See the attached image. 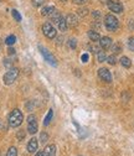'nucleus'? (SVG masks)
I'll list each match as a JSON object with an SVG mask.
<instances>
[{
  "instance_id": "f257e3e1",
  "label": "nucleus",
  "mask_w": 134,
  "mask_h": 156,
  "mask_svg": "<svg viewBox=\"0 0 134 156\" xmlns=\"http://www.w3.org/2000/svg\"><path fill=\"white\" fill-rule=\"evenodd\" d=\"M24 120V116H23V113L19 110V109H14L10 114H9V125L13 126V128H16L19 125H21Z\"/></svg>"
},
{
  "instance_id": "39448f33",
  "label": "nucleus",
  "mask_w": 134,
  "mask_h": 156,
  "mask_svg": "<svg viewBox=\"0 0 134 156\" xmlns=\"http://www.w3.org/2000/svg\"><path fill=\"white\" fill-rule=\"evenodd\" d=\"M39 48H40V52H41V55L44 56V58H45V60H46L51 66H57V61H56V58H55V57H53V56H52V55H51L46 48H44V47H41V46H40Z\"/></svg>"
},
{
  "instance_id": "aec40b11",
  "label": "nucleus",
  "mask_w": 134,
  "mask_h": 156,
  "mask_svg": "<svg viewBox=\"0 0 134 156\" xmlns=\"http://www.w3.org/2000/svg\"><path fill=\"white\" fill-rule=\"evenodd\" d=\"M5 42H6V45L11 46V45H14V44L16 42V37H15L14 35H10V36H8V37H6V40H5Z\"/></svg>"
},
{
  "instance_id": "f8f14e48",
  "label": "nucleus",
  "mask_w": 134,
  "mask_h": 156,
  "mask_svg": "<svg viewBox=\"0 0 134 156\" xmlns=\"http://www.w3.org/2000/svg\"><path fill=\"white\" fill-rule=\"evenodd\" d=\"M66 23H67V25L68 26H71V27H74L76 25H77V19H76V16L74 15H67L66 16Z\"/></svg>"
},
{
  "instance_id": "6e6552de",
  "label": "nucleus",
  "mask_w": 134,
  "mask_h": 156,
  "mask_svg": "<svg viewBox=\"0 0 134 156\" xmlns=\"http://www.w3.org/2000/svg\"><path fill=\"white\" fill-rule=\"evenodd\" d=\"M108 8L110 9V11L117 12V14L123 11V5L119 2H113V0H110V2L108 3Z\"/></svg>"
},
{
  "instance_id": "f3484780",
  "label": "nucleus",
  "mask_w": 134,
  "mask_h": 156,
  "mask_svg": "<svg viewBox=\"0 0 134 156\" xmlns=\"http://www.w3.org/2000/svg\"><path fill=\"white\" fill-rule=\"evenodd\" d=\"M121 63H122V66L125 67V68H129V67L132 66V62H130V60H129L128 57H122V58H121Z\"/></svg>"
},
{
  "instance_id": "2eb2a0df",
  "label": "nucleus",
  "mask_w": 134,
  "mask_h": 156,
  "mask_svg": "<svg viewBox=\"0 0 134 156\" xmlns=\"http://www.w3.org/2000/svg\"><path fill=\"white\" fill-rule=\"evenodd\" d=\"M50 16H51V20H52L53 23H56V24L59 23V21L61 20V19H62V17H61V15H60V12L57 11V10H55Z\"/></svg>"
},
{
  "instance_id": "7c9ffc66",
  "label": "nucleus",
  "mask_w": 134,
  "mask_h": 156,
  "mask_svg": "<svg viewBox=\"0 0 134 156\" xmlns=\"http://www.w3.org/2000/svg\"><path fill=\"white\" fill-rule=\"evenodd\" d=\"M72 2H73L74 4H77V5H82V4L87 3V2H88V0H72Z\"/></svg>"
},
{
  "instance_id": "393cba45",
  "label": "nucleus",
  "mask_w": 134,
  "mask_h": 156,
  "mask_svg": "<svg viewBox=\"0 0 134 156\" xmlns=\"http://www.w3.org/2000/svg\"><path fill=\"white\" fill-rule=\"evenodd\" d=\"M68 46H70V48L74 50L76 46H77V41H76L74 38H71V40H68Z\"/></svg>"
},
{
  "instance_id": "a211bd4d",
  "label": "nucleus",
  "mask_w": 134,
  "mask_h": 156,
  "mask_svg": "<svg viewBox=\"0 0 134 156\" xmlns=\"http://www.w3.org/2000/svg\"><path fill=\"white\" fill-rule=\"evenodd\" d=\"M52 116H53V112H52V109H50L49 113H47V115H46V118H45V120H44V125H49L50 124Z\"/></svg>"
},
{
  "instance_id": "dca6fc26",
  "label": "nucleus",
  "mask_w": 134,
  "mask_h": 156,
  "mask_svg": "<svg viewBox=\"0 0 134 156\" xmlns=\"http://www.w3.org/2000/svg\"><path fill=\"white\" fill-rule=\"evenodd\" d=\"M57 25H59V29L61 30V31H66L67 30V27H68V25H67V23H66V19H61V20L57 23Z\"/></svg>"
},
{
  "instance_id": "cd10ccee",
  "label": "nucleus",
  "mask_w": 134,
  "mask_h": 156,
  "mask_svg": "<svg viewBox=\"0 0 134 156\" xmlns=\"http://www.w3.org/2000/svg\"><path fill=\"white\" fill-rule=\"evenodd\" d=\"M47 139H49V135H47L46 133H42V134H41V136H40L41 143H46V141H47Z\"/></svg>"
},
{
  "instance_id": "4c0bfd02",
  "label": "nucleus",
  "mask_w": 134,
  "mask_h": 156,
  "mask_svg": "<svg viewBox=\"0 0 134 156\" xmlns=\"http://www.w3.org/2000/svg\"><path fill=\"white\" fill-rule=\"evenodd\" d=\"M0 48H2V44H0Z\"/></svg>"
},
{
  "instance_id": "f704fd0d",
  "label": "nucleus",
  "mask_w": 134,
  "mask_h": 156,
  "mask_svg": "<svg viewBox=\"0 0 134 156\" xmlns=\"http://www.w3.org/2000/svg\"><path fill=\"white\" fill-rule=\"evenodd\" d=\"M35 156H44V152H42V151H39V152H36Z\"/></svg>"
},
{
  "instance_id": "20e7f679",
  "label": "nucleus",
  "mask_w": 134,
  "mask_h": 156,
  "mask_svg": "<svg viewBox=\"0 0 134 156\" xmlns=\"http://www.w3.org/2000/svg\"><path fill=\"white\" fill-rule=\"evenodd\" d=\"M42 32L47 38H55L56 37V30L50 23H46L42 25Z\"/></svg>"
},
{
  "instance_id": "a878e982",
  "label": "nucleus",
  "mask_w": 134,
  "mask_h": 156,
  "mask_svg": "<svg viewBox=\"0 0 134 156\" xmlns=\"http://www.w3.org/2000/svg\"><path fill=\"white\" fill-rule=\"evenodd\" d=\"M112 51H113L114 53H116V55H117V53H119V52L122 51V48H121V45H119V44H116V45H114V46L112 47Z\"/></svg>"
},
{
  "instance_id": "72a5a7b5",
  "label": "nucleus",
  "mask_w": 134,
  "mask_h": 156,
  "mask_svg": "<svg viewBox=\"0 0 134 156\" xmlns=\"http://www.w3.org/2000/svg\"><path fill=\"white\" fill-rule=\"evenodd\" d=\"M8 52H9V55H14V53H15V50H14L13 47H10V48L8 50Z\"/></svg>"
},
{
  "instance_id": "0eeeda50",
  "label": "nucleus",
  "mask_w": 134,
  "mask_h": 156,
  "mask_svg": "<svg viewBox=\"0 0 134 156\" xmlns=\"http://www.w3.org/2000/svg\"><path fill=\"white\" fill-rule=\"evenodd\" d=\"M98 76H100V78L103 82H107V83L112 82V74H110L109 69H107V68H101L98 71Z\"/></svg>"
},
{
  "instance_id": "58836bf2",
  "label": "nucleus",
  "mask_w": 134,
  "mask_h": 156,
  "mask_svg": "<svg viewBox=\"0 0 134 156\" xmlns=\"http://www.w3.org/2000/svg\"><path fill=\"white\" fill-rule=\"evenodd\" d=\"M0 2H2V0H0Z\"/></svg>"
},
{
  "instance_id": "5701e85b",
  "label": "nucleus",
  "mask_w": 134,
  "mask_h": 156,
  "mask_svg": "<svg viewBox=\"0 0 134 156\" xmlns=\"http://www.w3.org/2000/svg\"><path fill=\"white\" fill-rule=\"evenodd\" d=\"M107 62H108L109 65H116V63H117V58H116V56L112 55V56L107 57Z\"/></svg>"
},
{
  "instance_id": "6ab92c4d",
  "label": "nucleus",
  "mask_w": 134,
  "mask_h": 156,
  "mask_svg": "<svg viewBox=\"0 0 134 156\" xmlns=\"http://www.w3.org/2000/svg\"><path fill=\"white\" fill-rule=\"evenodd\" d=\"M97 58L100 62H104L107 60V56H106V52L104 51H98L97 52Z\"/></svg>"
},
{
  "instance_id": "412c9836",
  "label": "nucleus",
  "mask_w": 134,
  "mask_h": 156,
  "mask_svg": "<svg viewBox=\"0 0 134 156\" xmlns=\"http://www.w3.org/2000/svg\"><path fill=\"white\" fill-rule=\"evenodd\" d=\"M17 155V150H16V147H14V146H11L9 150H8V152H6V156H16Z\"/></svg>"
},
{
  "instance_id": "c85d7f7f",
  "label": "nucleus",
  "mask_w": 134,
  "mask_h": 156,
  "mask_svg": "<svg viewBox=\"0 0 134 156\" xmlns=\"http://www.w3.org/2000/svg\"><path fill=\"white\" fill-rule=\"evenodd\" d=\"M87 14H88V10L85 9V8H81V9L78 10V15H81V16H85V15H87Z\"/></svg>"
},
{
  "instance_id": "f03ea898",
  "label": "nucleus",
  "mask_w": 134,
  "mask_h": 156,
  "mask_svg": "<svg viewBox=\"0 0 134 156\" xmlns=\"http://www.w3.org/2000/svg\"><path fill=\"white\" fill-rule=\"evenodd\" d=\"M104 25H106V27L109 31H116L118 29V26H119V21H118V19L114 15L108 14L104 17Z\"/></svg>"
},
{
  "instance_id": "c756f323",
  "label": "nucleus",
  "mask_w": 134,
  "mask_h": 156,
  "mask_svg": "<svg viewBox=\"0 0 134 156\" xmlns=\"http://www.w3.org/2000/svg\"><path fill=\"white\" fill-rule=\"evenodd\" d=\"M24 138H25V131L20 130V131L17 133V139H19V140H23Z\"/></svg>"
},
{
  "instance_id": "c9c22d12",
  "label": "nucleus",
  "mask_w": 134,
  "mask_h": 156,
  "mask_svg": "<svg viewBox=\"0 0 134 156\" xmlns=\"http://www.w3.org/2000/svg\"><path fill=\"white\" fill-rule=\"evenodd\" d=\"M101 2H102L103 4H108V3L110 2V0H101Z\"/></svg>"
},
{
  "instance_id": "2f4dec72",
  "label": "nucleus",
  "mask_w": 134,
  "mask_h": 156,
  "mask_svg": "<svg viewBox=\"0 0 134 156\" xmlns=\"http://www.w3.org/2000/svg\"><path fill=\"white\" fill-rule=\"evenodd\" d=\"M92 16H93V17H96V19H98V17L101 16V12H100L98 10H94V11L92 12Z\"/></svg>"
},
{
  "instance_id": "9d476101",
  "label": "nucleus",
  "mask_w": 134,
  "mask_h": 156,
  "mask_svg": "<svg viewBox=\"0 0 134 156\" xmlns=\"http://www.w3.org/2000/svg\"><path fill=\"white\" fill-rule=\"evenodd\" d=\"M37 146H39V143H37V140L35 139V138H32L30 141H29V144H27V151L29 152H36V150H37Z\"/></svg>"
},
{
  "instance_id": "1a4fd4ad",
  "label": "nucleus",
  "mask_w": 134,
  "mask_h": 156,
  "mask_svg": "<svg viewBox=\"0 0 134 156\" xmlns=\"http://www.w3.org/2000/svg\"><path fill=\"white\" fill-rule=\"evenodd\" d=\"M100 45H101V47H102L103 50L109 48V47L112 46V38H110V37H108V36L102 37L101 40H100Z\"/></svg>"
},
{
  "instance_id": "423d86ee",
  "label": "nucleus",
  "mask_w": 134,
  "mask_h": 156,
  "mask_svg": "<svg viewBox=\"0 0 134 156\" xmlns=\"http://www.w3.org/2000/svg\"><path fill=\"white\" fill-rule=\"evenodd\" d=\"M27 130L30 134H35L37 131V122L35 115H29L27 118Z\"/></svg>"
},
{
  "instance_id": "7ed1b4c3",
  "label": "nucleus",
  "mask_w": 134,
  "mask_h": 156,
  "mask_svg": "<svg viewBox=\"0 0 134 156\" xmlns=\"http://www.w3.org/2000/svg\"><path fill=\"white\" fill-rule=\"evenodd\" d=\"M17 76H19V69L15 68V67H14V68H10V69L5 73V76H4V83H5L6 86L13 84V83L16 81Z\"/></svg>"
},
{
  "instance_id": "bb28decb",
  "label": "nucleus",
  "mask_w": 134,
  "mask_h": 156,
  "mask_svg": "<svg viewBox=\"0 0 134 156\" xmlns=\"http://www.w3.org/2000/svg\"><path fill=\"white\" fill-rule=\"evenodd\" d=\"M128 47L130 51H134V36L129 38V41H128Z\"/></svg>"
},
{
  "instance_id": "9b49d317",
  "label": "nucleus",
  "mask_w": 134,
  "mask_h": 156,
  "mask_svg": "<svg viewBox=\"0 0 134 156\" xmlns=\"http://www.w3.org/2000/svg\"><path fill=\"white\" fill-rule=\"evenodd\" d=\"M42 152H44V156H55L56 155V146L55 145H47Z\"/></svg>"
},
{
  "instance_id": "b1692460",
  "label": "nucleus",
  "mask_w": 134,
  "mask_h": 156,
  "mask_svg": "<svg viewBox=\"0 0 134 156\" xmlns=\"http://www.w3.org/2000/svg\"><path fill=\"white\" fill-rule=\"evenodd\" d=\"M13 16H14V19L16 21H21V15L19 14L17 10H13Z\"/></svg>"
},
{
  "instance_id": "4be33fe9",
  "label": "nucleus",
  "mask_w": 134,
  "mask_h": 156,
  "mask_svg": "<svg viewBox=\"0 0 134 156\" xmlns=\"http://www.w3.org/2000/svg\"><path fill=\"white\" fill-rule=\"evenodd\" d=\"M31 3H32V5H34L35 8H40L41 5H44L45 0H31Z\"/></svg>"
},
{
  "instance_id": "e433bc0d",
  "label": "nucleus",
  "mask_w": 134,
  "mask_h": 156,
  "mask_svg": "<svg viewBox=\"0 0 134 156\" xmlns=\"http://www.w3.org/2000/svg\"><path fill=\"white\" fill-rule=\"evenodd\" d=\"M61 2H66V0H61Z\"/></svg>"
},
{
  "instance_id": "4468645a",
  "label": "nucleus",
  "mask_w": 134,
  "mask_h": 156,
  "mask_svg": "<svg viewBox=\"0 0 134 156\" xmlns=\"http://www.w3.org/2000/svg\"><path fill=\"white\" fill-rule=\"evenodd\" d=\"M55 10H56V9H55L53 6H45V8H42V10H41V15H42V16H50Z\"/></svg>"
},
{
  "instance_id": "473e14b6",
  "label": "nucleus",
  "mask_w": 134,
  "mask_h": 156,
  "mask_svg": "<svg viewBox=\"0 0 134 156\" xmlns=\"http://www.w3.org/2000/svg\"><path fill=\"white\" fill-rule=\"evenodd\" d=\"M4 66L5 67H10L11 66V61L10 60H6V58H5V60H4Z\"/></svg>"
},
{
  "instance_id": "ddd939ff",
  "label": "nucleus",
  "mask_w": 134,
  "mask_h": 156,
  "mask_svg": "<svg viewBox=\"0 0 134 156\" xmlns=\"http://www.w3.org/2000/svg\"><path fill=\"white\" fill-rule=\"evenodd\" d=\"M88 37L91 38V41H100L101 40L100 32L96 31V30H89L88 31Z\"/></svg>"
}]
</instances>
